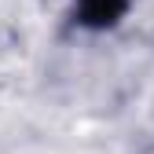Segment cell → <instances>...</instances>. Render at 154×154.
Segmentation results:
<instances>
[{"label":"cell","instance_id":"6da1fadb","mask_svg":"<svg viewBox=\"0 0 154 154\" xmlns=\"http://www.w3.org/2000/svg\"><path fill=\"white\" fill-rule=\"evenodd\" d=\"M128 0H81L77 4V15H81V22L92 26V29H103V26H114L121 18Z\"/></svg>","mask_w":154,"mask_h":154}]
</instances>
